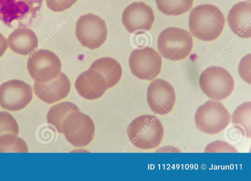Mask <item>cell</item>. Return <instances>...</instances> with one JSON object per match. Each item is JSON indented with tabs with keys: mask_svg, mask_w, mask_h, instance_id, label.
Masks as SVG:
<instances>
[{
	"mask_svg": "<svg viewBox=\"0 0 251 181\" xmlns=\"http://www.w3.org/2000/svg\"><path fill=\"white\" fill-rule=\"evenodd\" d=\"M147 100L150 108L154 113L164 115L173 109L176 95L173 87L168 82L155 79L148 87Z\"/></svg>",
	"mask_w": 251,
	"mask_h": 181,
	"instance_id": "obj_12",
	"label": "cell"
},
{
	"mask_svg": "<svg viewBox=\"0 0 251 181\" xmlns=\"http://www.w3.org/2000/svg\"><path fill=\"white\" fill-rule=\"evenodd\" d=\"M231 121L248 137L251 136V102H245L239 105L231 115Z\"/></svg>",
	"mask_w": 251,
	"mask_h": 181,
	"instance_id": "obj_20",
	"label": "cell"
},
{
	"mask_svg": "<svg viewBox=\"0 0 251 181\" xmlns=\"http://www.w3.org/2000/svg\"><path fill=\"white\" fill-rule=\"evenodd\" d=\"M75 87L81 97L89 100L101 97L107 89L106 81L102 75L97 70L90 68L77 76Z\"/></svg>",
	"mask_w": 251,
	"mask_h": 181,
	"instance_id": "obj_15",
	"label": "cell"
},
{
	"mask_svg": "<svg viewBox=\"0 0 251 181\" xmlns=\"http://www.w3.org/2000/svg\"><path fill=\"white\" fill-rule=\"evenodd\" d=\"M194 0H155L157 8L168 16H178L188 12Z\"/></svg>",
	"mask_w": 251,
	"mask_h": 181,
	"instance_id": "obj_21",
	"label": "cell"
},
{
	"mask_svg": "<svg viewBox=\"0 0 251 181\" xmlns=\"http://www.w3.org/2000/svg\"><path fill=\"white\" fill-rule=\"evenodd\" d=\"M8 46L15 53L27 55L36 49L38 39L35 33L26 27L16 28L7 39Z\"/></svg>",
	"mask_w": 251,
	"mask_h": 181,
	"instance_id": "obj_17",
	"label": "cell"
},
{
	"mask_svg": "<svg viewBox=\"0 0 251 181\" xmlns=\"http://www.w3.org/2000/svg\"><path fill=\"white\" fill-rule=\"evenodd\" d=\"M156 153H180L181 151L177 148L172 146H165L158 148Z\"/></svg>",
	"mask_w": 251,
	"mask_h": 181,
	"instance_id": "obj_27",
	"label": "cell"
},
{
	"mask_svg": "<svg viewBox=\"0 0 251 181\" xmlns=\"http://www.w3.org/2000/svg\"><path fill=\"white\" fill-rule=\"evenodd\" d=\"M95 126L91 118L86 114L77 111L68 114L63 120L61 134L66 139L76 147H83L93 140Z\"/></svg>",
	"mask_w": 251,
	"mask_h": 181,
	"instance_id": "obj_7",
	"label": "cell"
},
{
	"mask_svg": "<svg viewBox=\"0 0 251 181\" xmlns=\"http://www.w3.org/2000/svg\"><path fill=\"white\" fill-rule=\"evenodd\" d=\"M77 0H46L47 7L55 12H62L71 7Z\"/></svg>",
	"mask_w": 251,
	"mask_h": 181,
	"instance_id": "obj_26",
	"label": "cell"
},
{
	"mask_svg": "<svg viewBox=\"0 0 251 181\" xmlns=\"http://www.w3.org/2000/svg\"><path fill=\"white\" fill-rule=\"evenodd\" d=\"M75 34L82 45L95 49L105 42L107 28L103 20L97 15L88 13L81 16L77 20Z\"/></svg>",
	"mask_w": 251,
	"mask_h": 181,
	"instance_id": "obj_9",
	"label": "cell"
},
{
	"mask_svg": "<svg viewBox=\"0 0 251 181\" xmlns=\"http://www.w3.org/2000/svg\"><path fill=\"white\" fill-rule=\"evenodd\" d=\"M152 8L143 2H133L123 11L122 22L127 31L150 30L154 21Z\"/></svg>",
	"mask_w": 251,
	"mask_h": 181,
	"instance_id": "obj_13",
	"label": "cell"
},
{
	"mask_svg": "<svg viewBox=\"0 0 251 181\" xmlns=\"http://www.w3.org/2000/svg\"><path fill=\"white\" fill-rule=\"evenodd\" d=\"M79 111L74 103L63 101L53 105L49 109L47 115V121L53 125L58 133H61V126L66 116L72 112Z\"/></svg>",
	"mask_w": 251,
	"mask_h": 181,
	"instance_id": "obj_19",
	"label": "cell"
},
{
	"mask_svg": "<svg viewBox=\"0 0 251 181\" xmlns=\"http://www.w3.org/2000/svg\"><path fill=\"white\" fill-rule=\"evenodd\" d=\"M126 131L131 143L142 150L158 147L164 133L160 120L156 116L150 114L135 117L128 125Z\"/></svg>",
	"mask_w": 251,
	"mask_h": 181,
	"instance_id": "obj_2",
	"label": "cell"
},
{
	"mask_svg": "<svg viewBox=\"0 0 251 181\" xmlns=\"http://www.w3.org/2000/svg\"><path fill=\"white\" fill-rule=\"evenodd\" d=\"M251 3L243 1L234 5L229 11L227 21L230 29L238 37H251Z\"/></svg>",
	"mask_w": 251,
	"mask_h": 181,
	"instance_id": "obj_16",
	"label": "cell"
},
{
	"mask_svg": "<svg viewBox=\"0 0 251 181\" xmlns=\"http://www.w3.org/2000/svg\"><path fill=\"white\" fill-rule=\"evenodd\" d=\"M44 0H0V20L10 28L26 27L38 15Z\"/></svg>",
	"mask_w": 251,
	"mask_h": 181,
	"instance_id": "obj_3",
	"label": "cell"
},
{
	"mask_svg": "<svg viewBox=\"0 0 251 181\" xmlns=\"http://www.w3.org/2000/svg\"><path fill=\"white\" fill-rule=\"evenodd\" d=\"M193 45L190 33L182 28L169 27L159 34L157 47L159 53L167 59L181 60L190 53Z\"/></svg>",
	"mask_w": 251,
	"mask_h": 181,
	"instance_id": "obj_4",
	"label": "cell"
},
{
	"mask_svg": "<svg viewBox=\"0 0 251 181\" xmlns=\"http://www.w3.org/2000/svg\"><path fill=\"white\" fill-rule=\"evenodd\" d=\"M128 62L132 74L141 80H151L161 71L162 58L151 47L134 49L130 55Z\"/></svg>",
	"mask_w": 251,
	"mask_h": 181,
	"instance_id": "obj_10",
	"label": "cell"
},
{
	"mask_svg": "<svg viewBox=\"0 0 251 181\" xmlns=\"http://www.w3.org/2000/svg\"><path fill=\"white\" fill-rule=\"evenodd\" d=\"M197 129L209 135L217 134L229 124L230 115L220 102L209 100L199 106L194 115Z\"/></svg>",
	"mask_w": 251,
	"mask_h": 181,
	"instance_id": "obj_5",
	"label": "cell"
},
{
	"mask_svg": "<svg viewBox=\"0 0 251 181\" xmlns=\"http://www.w3.org/2000/svg\"><path fill=\"white\" fill-rule=\"evenodd\" d=\"M249 1H251V0H249Z\"/></svg>",
	"mask_w": 251,
	"mask_h": 181,
	"instance_id": "obj_29",
	"label": "cell"
},
{
	"mask_svg": "<svg viewBox=\"0 0 251 181\" xmlns=\"http://www.w3.org/2000/svg\"><path fill=\"white\" fill-rule=\"evenodd\" d=\"M19 131V125L14 116L8 112L0 111V136L7 133L18 135Z\"/></svg>",
	"mask_w": 251,
	"mask_h": 181,
	"instance_id": "obj_23",
	"label": "cell"
},
{
	"mask_svg": "<svg viewBox=\"0 0 251 181\" xmlns=\"http://www.w3.org/2000/svg\"><path fill=\"white\" fill-rule=\"evenodd\" d=\"M7 47V41L5 37L0 33V57L4 54Z\"/></svg>",
	"mask_w": 251,
	"mask_h": 181,
	"instance_id": "obj_28",
	"label": "cell"
},
{
	"mask_svg": "<svg viewBox=\"0 0 251 181\" xmlns=\"http://www.w3.org/2000/svg\"><path fill=\"white\" fill-rule=\"evenodd\" d=\"M26 142L17 135L7 133L0 136V153H27Z\"/></svg>",
	"mask_w": 251,
	"mask_h": 181,
	"instance_id": "obj_22",
	"label": "cell"
},
{
	"mask_svg": "<svg viewBox=\"0 0 251 181\" xmlns=\"http://www.w3.org/2000/svg\"><path fill=\"white\" fill-rule=\"evenodd\" d=\"M71 88L68 76L61 72L54 79L46 83L34 82L35 95L46 103L51 104L58 102L69 94Z\"/></svg>",
	"mask_w": 251,
	"mask_h": 181,
	"instance_id": "obj_14",
	"label": "cell"
},
{
	"mask_svg": "<svg viewBox=\"0 0 251 181\" xmlns=\"http://www.w3.org/2000/svg\"><path fill=\"white\" fill-rule=\"evenodd\" d=\"M204 153H238L236 148L229 143L220 140H215L205 147Z\"/></svg>",
	"mask_w": 251,
	"mask_h": 181,
	"instance_id": "obj_24",
	"label": "cell"
},
{
	"mask_svg": "<svg viewBox=\"0 0 251 181\" xmlns=\"http://www.w3.org/2000/svg\"><path fill=\"white\" fill-rule=\"evenodd\" d=\"M31 87L23 80L12 79L0 86V106L9 111L24 109L31 101Z\"/></svg>",
	"mask_w": 251,
	"mask_h": 181,
	"instance_id": "obj_11",
	"label": "cell"
},
{
	"mask_svg": "<svg viewBox=\"0 0 251 181\" xmlns=\"http://www.w3.org/2000/svg\"><path fill=\"white\" fill-rule=\"evenodd\" d=\"M225 24V16L215 5L203 4L193 8L189 16L191 34L203 41H211L221 34Z\"/></svg>",
	"mask_w": 251,
	"mask_h": 181,
	"instance_id": "obj_1",
	"label": "cell"
},
{
	"mask_svg": "<svg viewBox=\"0 0 251 181\" xmlns=\"http://www.w3.org/2000/svg\"><path fill=\"white\" fill-rule=\"evenodd\" d=\"M251 56L248 54L241 60L238 66V73L241 78L249 84H251Z\"/></svg>",
	"mask_w": 251,
	"mask_h": 181,
	"instance_id": "obj_25",
	"label": "cell"
},
{
	"mask_svg": "<svg viewBox=\"0 0 251 181\" xmlns=\"http://www.w3.org/2000/svg\"><path fill=\"white\" fill-rule=\"evenodd\" d=\"M27 69L34 82L46 83L61 72V62L52 51L41 49L34 52L28 58Z\"/></svg>",
	"mask_w": 251,
	"mask_h": 181,
	"instance_id": "obj_8",
	"label": "cell"
},
{
	"mask_svg": "<svg viewBox=\"0 0 251 181\" xmlns=\"http://www.w3.org/2000/svg\"><path fill=\"white\" fill-rule=\"evenodd\" d=\"M199 85L209 98L220 101L232 92L234 82L230 73L219 66H210L205 69L199 78Z\"/></svg>",
	"mask_w": 251,
	"mask_h": 181,
	"instance_id": "obj_6",
	"label": "cell"
},
{
	"mask_svg": "<svg viewBox=\"0 0 251 181\" xmlns=\"http://www.w3.org/2000/svg\"><path fill=\"white\" fill-rule=\"evenodd\" d=\"M89 68L97 70L102 75L106 81L107 89L115 86L120 81L122 75V68L120 63L109 57L95 60Z\"/></svg>",
	"mask_w": 251,
	"mask_h": 181,
	"instance_id": "obj_18",
	"label": "cell"
}]
</instances>
